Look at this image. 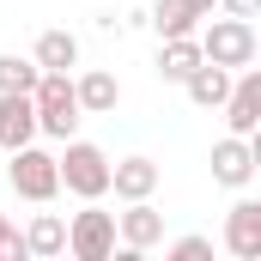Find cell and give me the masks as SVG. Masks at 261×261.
Masks as SVG:
<instances>
[{"label": "cell", "instance_id": "6da1fadb", "mask_svg": "<svg viewBox=\"0 0 261 261\" xmlns=\"http://www.w3.org/2000/svg\"><path fill=\"white\" fill-rule=\"evenodd\" d=\"M195 43H200V55H206L213 67H225V73L249 67V61H255V49H261L249 18H200Z\"/></svg>", "mask_w": 261, "mask_h": 261}, {"label": "cell", "instance_id": "7a4b0ae2", "mask_svg": "<svg viewBox=\"0 0 261 261\" xmlns=\"http://www.w3.org/2000/svg\"><path fill=\"white\" fill-rule=\"evenodd\" d=\"M55 170H61V189L79 195V200H103L110 195V152L91 146V140H67V152L55 158Z\"/></svg>", "mask_w": 261, "mask_h": 261}, {"label": "cell", "instance_id": "3957f363", "mask_svg": "<svg viewBox=\"0 0 261 261\" xmlns=\"http://www.w3.org/2000/svg\"><path fill=\"white\" fill-rule=\"evenodd\" d=\"M31 103H37V134L73 140V128H79V97H73V79L67 73H37Z\"/></svg>", "mask_w": 261, "mask_h": 261}, {"label": "cell", "instance_id": "277c9868", "mask_svg": "<svg viewBox=\"0 0 261 261\" xmlns=\"http://www.w3.org/2000/svg\"><path fill=\"white\" fill-rule=\"evenodd\" d=\"M6 182H12V195L18 200H55L61 195V170H55V152H43V146H12V164H6Z\"/></svg>", "mask_w": 261, "mask_h": 261}, {"label": "cell", "instance_id": "5b68a950", "mask_svg": "<svg viewBox=\"0 0 261 261\" xmlns=\"http://www.w3.org/2000/svg\"><path fill=\"white\" fill-rule=\"evenodd\" d=\"M67 255H79V261H110V255H116V213H103V206L73 213V219H67Z\"/></svg>", "mask_w": 261, "mask_h": 261}, {"label": "cell", "instance_id": "8992f818", "mask_svg": "<svg viewBox=\"0 0 261 261\" xmlns=\"http://www.w3.org/2000/svg\"><path fill=\"white\" fill-rule=\"evenodd\" d=\"M255 164H261V146L249 134H225V140L213 146V182H219V189H249Z\"/></svg>", "mask_w": 261, "mask_h": 261}, {"label": "cell", "instance_id": "52a82bcc", "mask_svg": "<svg viewBox=\"0 0 261 261\" xmlns=\"http://www.w3.org/2000/svg\"><path fill=\"white\" fill-rule=\"evenodd\" d=\"M219 110H225L231 134H249V140H255V128H261V73H255V61L237 67V79H231V91H225Z\"/></svg>", "mask_w": 261, "mask_h": 261}, {"label": "cell", "instance_id": "ba28073f", "mask_svg": "<svg viewBox=\"0 0 261 261\" xmlns=\"http://www.w3.org/2000/svg\"><path fill=\"white\" fill-rule=\"evenodd\" d=\"M116 237H122V249H134V255H146V249L164 243V213L152 206V195L128 200V213H116Z\"/></svg>", "mask_w": 261, "mask_h": 261}, {"label": "cell", "instance_id": "9c48e42d", "mask_svg": "<svg viewBox=\"0 0 261 261\" xmlns=\"http://www.w3.org/2000/svg\"><path fill=\"white\" fill-rule=\"evenodd\" d=\"M225 249L237 261H261V200H237L225 213Z\"/></svg>", "mask_w": 261, "mask_h": 261}, {"label": "cell", "instance_id": "30bf717a", "mask_svg": "<svg viewBox=\"0 0 261 261\" xmlns=\"http://www.w3.org/2000/svg\"><path fill=\"white\" fill-rule=\"evenodd\" d=\"M24 140H37V103H31V91H0V146L12 152Z\"/></svg>", "mask_w": 261, "mask_h": 261}, {"label": "cell", "instance_id": "8fae6325", "mask_svg": "<svg viewBox=\"0 0 261 261\" xmlns=\"http://www.w3.org/2000/svg\"><path fill=\"white\" fill-rule=\"evenodd\" d=\"M73 97H79V116H110L122 103V79L110 67H91L85 79H73Z\"/></svg>", "mask_w": 261, "mask_h": 261}, {"label": "cell", "instance_id": "7c38bea8", "mask_svg": "<svg viewBox=\"0 0 261 261\" xmlns=\"http://www.w3.org/2000/svg\"><path fill=\"white\" fill-rule=\"evenodd\" d=\"M110 189H116V200H146L158 189V164H152V158H122V164H110Z\"/></svg>", "mask_w": 261, "mask_h": 261}, {"label": "cell", "instance_id": "4fadbf2b", "mask_svg": "<svg viewBox=\"0 0 261 261\" xmlns=\"http://www.w3.org/2000/svg\"><path fill=\"white\" fill-rule=\"evenodd\" d=\"M200 61H206V55H200L195 37H164V49H158V79H164V85H182Z\"/></svg>", "mask_w": 261, "mask_h": 261}, {"label": "cell", "instance_id": "5bb4252c", "mask_svg": "<svg viewBox=\"0 0 261 261\" xmlns=\"http://www.w3.org/2000/svg\"><path fill=\"white\" fill-rule=\"evenodd\" d=\"M31 61L43 67V73H73V67H79V37H73V31H43Z\"/></svg>", "mask_w": 261, "mask_h": 261}, {"label": "cell", "instance_id": "9a60e30c", "mask_svg": "<svg viewBox=\"0 0 261 261\" xmlns=\"http://www.w3.org/2000/svg\"><path fill=\"white\" fill-rule=\"evenodd\" d=\"M182 91H189V103H200V110H219L225 103V91H231V73L213 61H200L189 79H182Z\"/></svg>", "mask_w": 261, "mask_h": 261}, {"label": "cell", "instance_id": "2e32d148", "mask_svg": "<svg viewBox=\"0 0 261 261\" xmlns=\"http://www.w3.org/2000/svg\"><path fill=\"white\" fill-rule=\"evenodd\" d=\"M24 249H31V255H61L67 249V219L61 213H37L31 231H24Z\"/></svg>", "mask_w": 261, "mask_h": 261}, {"label": "cell", "instance_id": "e0dca14e", "mask_svg": "<svg viewBox=\"0 0 261 261\" xmlns=\"http://www.w3.org/2000/svg\"><path fill=\"white\" fill-rule=\"evenodd\" d=\"M152 24H158V37H195L200 31V18L182 0H158V6H152Z\"/></svg>", "mask_w": 261, "mask_h": 261}, {"label": "cell", "instance_id": "ac0fdd59", "mask_svg": "<svg viewBox=\"0 0 261 261\" xmlns=\"http://www.w3.org/2000/svg\"><path fill=\"white\" fill-rule=\"evenodd\" d=\"M37 61H18V55H0V91H31L37 85Z\"/></svg>", "mask_w": 261, "mask_h": 261}, {"label": "cell", "instance_id": "d6986e66", "mask_svg": "<svg viewBox=\"0 0 261 261\" xmlns=\"http://www.w3.org/2000/svg\"><path fill=\"white\" fill-rule=\"evenodd\" d=\"M31 249H24V237H18V225L0 213V261H24Z\"/></svg>", "mask_w": 261, "mask_h": 261}, {"label": "cell", "instance_id": "ffe728a7", "mask_svg": "<svg viewBox=\"0 0 261 261\" xmlns=\"http://www.w3.org/2000/svg\"><path fill=\"white\" fill-rule=\"evenodd\" d=\"M213 255V237H176L170 243V261H206Z\"/></svg>", "mask_w": 261, "mask_h": 261}, {"label": "cell", "instance_id": "44dd1931", "mask_svg": "<svg viewBox=\"0 0 261 261\" xmlns=\"http://www.w3.org/2000/svg\"><path fill=\"white\" fill-rule=\"evenodd\" d=\"M219 6H225L231 18H255V12H261V0H219Z\"/></svg>", "mask_w": 261, "mask_h": 261}, {"label": "cell", "instance_id": "7402d4cb", "mask_svg": "<svg viewBox=\"0 0 261 261\" xmlns=\"http://www.w3.org/2000/svg\"><path fill=\"white\" fill-rule=\"evenodd\" d=\"M182 6H189L195 18H213V12H219V0H182Z\"/></svg>", "mask_w": 261, "mask_h": 261}]
</instances>
